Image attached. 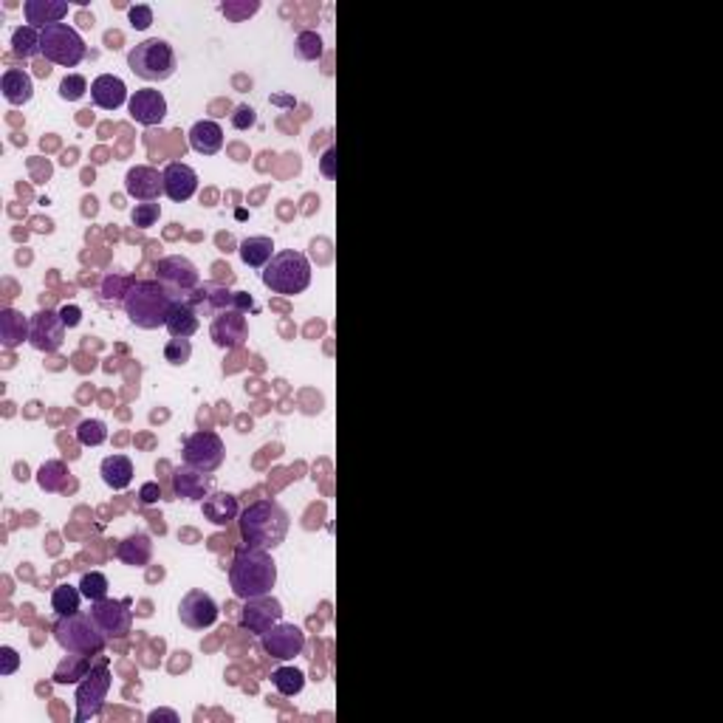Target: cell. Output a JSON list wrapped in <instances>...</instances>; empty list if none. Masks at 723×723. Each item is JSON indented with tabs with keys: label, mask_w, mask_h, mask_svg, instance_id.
<instances>
[{
	"label": "cell",
	"mask_w": 723,
	"mask_h": 723,
	"mask_svg": "<svg viewBox=\"0 0 723 723\" xmlns=\"http://www.w3.org/2000/svg\"><path fill=\"white\" fill-rule=\"evenodd\" d=\"M128 68L145 83H164L179 68V60H175V51L167 40L150 37V40H142L139 46L130 48Z\"/></svg>",
	"instance_id": "8992f818"
},
{
	"label": "cell",
	"mask_w": 723,
	"mask_h": 723,
	"mask_svg": "<svg viewBox=\"0 0 723 723\" xmlns=\"http://www.w3.org/2000/svg\"><path fill=\"white\" fill-rule=\"evenodd\" d=\"M108 577L102 574V571H88V574H83V579H80V591H83V596L85 599H91V602H100V599H105L108 596Z\"/></svg>",
	"instance_id": "f35d334b"
},
{
	"label": "cell",
	"mask_w": 723,
	"mask_h": 723,
	"mask_svg": "<svg viewBox=\"0 0 723 723\" xmlns=\"http://www.w3.org/2000/svg\"><path fill=\"white\" fill-rule=\"evenodd\" d=\"M80 599H83V591L74 588V585L63 582L57 585L51 591V608L57 611V616H71V613H80Z\"/></svg>",
	"instance_id": "e575fe53"
},
{
	"label": "cell",
	"mask_w": 723,
	"mask_h": 723,
	"mask_svg": "<svg viewBox=\"0 0 723 723\" xmlns=\"http://www.w3.org/2000/svg\"><path fill=\"white\" fill-rule=\"evenodd\" d=\"M116 560L130 565V569H145L153 560V540L145 532L128 534L119 545H116Z\"/></svg>",
	"instance_id": "cb8c5ba5"
},
{
	"label": "cell",
	"mask_w": 723,
	"mask_h": 723,
	"mask_svg": "<svg viewBox=\"0 0 723 723\" xmlns=\"http://www.w3.org/2000/svg\"><path fill=\"white\" fill-rule=\"evenodd\" d=\"M187 303L198 311V314H201V311H204V314H221V311L234 308V291H229V288H224L218 283H204L195 291H190Z\"/></svg>",
	"instance_id": "44dd1931"
},
{
	"label": "cell",
	"mask_w": 723,
	"mask_h": 723,
	"mask_svg": "<svg viewBox=\"0 0 723 723\" xmlns=\"http://www.w3.org/2000/svg\"><path fill=\"white\" fill-rule=\"evenodd\" d=\"M91 100L102 110H119L125 102H130V96H128L125 80H119V76H113V74H100L91 83Z\"/></svg>",
	"instance_id": "ffe728a7"
},
{
	"label": "cell",
	"mask_w": 723,
	"mask_h": 723,
	"mask_svg": "<svg viewBox=\"0 0 723 723\" xmlns=\"http://www.w3.org/2000/svg\"><path fill=\"white\" fill-rule=\"evenodd\" d=\"M76 441H80L83 446H100V444H105L108 441L105 421H100V419L80 421V427H76Z\"/></svg>",
	"instance_id": "74e56055"
},
{
	"label": "cell",
	"mask_w": 723,
	"mask_h": 723,
	"mask_svg": "<svg viewBox=\"0 0 723 723\" xmlns=\"http://www.w3.org/2000/svg\"><path fill=\"white\" fill-rule=\"evenodd\" d=\"M155 271V280H159L162 286H167L170 291H195L201 286V275H198V269H195L192 260L181 258V255H170V258H162V260H155L153 266Z\"/></svg>",
	"instance_id": "4fadbf2b"
},
{
	"label": "cell",
	"mask_w": 723,
	"mask_h": 723,
	"mask_svg": "<svg viewBox=\"0 0 723 723\" xmlns=\"http://www.w3.org/2000/svg\"><path fill=\"white\" fill-rule=\"evenodd\" d=\"M29 331H31V320H26L21 311L14 308H4L0 311V342L4 348H17L29 342Z\"/></svg>",
	"instance_id": "83f0119b"
},
{
	"label": "cell",
	"mask_w": 723,
	"mask_h": 723,
	"mask_svg": "<svg viewBox=\"0 0 723 723\" xmlns=\"http://www.w3.org/2000/svg\"><path fill=\"white\" fill-rule=\"evenodd\" d=\"M133 283H136V280H130V278H119V275L105 278V283H102V300H105V303H110V300H122V303H125V297H128V291H130Z\"/></svg>",
	"instance_id": "b9f144b4"
},
{
	"label": "cell",
	"mask_w": 723,
	"mask_h": 723,
	"mask_svg": "<svg viewBox=\"0 0 723 723\" xmlns=\"http://www.w3.org/2000/svg\"><path fill=\"white\" fill-rule=\"evenodd\" d=\"M260 644L266 656L278 661H291L305 650V633L303 628H297V624H291V622H278L269 633L260 636Z\"/></svg>",
	"instance_id": "7c38bea8"
},
{
	"label": "cell",
	"mask_w": 723,
	"mask_h": 723,
	"mask_svg": "<svg viewBox=\"0 0 723 723\" xmlns=\"http://www.w3.org/2000/svg\"><path fill=\"white\" fill-rule=\"evenodd\" d=\"M201 512H204V520H209L212 525H229L232 520H238L241 506H238V498L229 492H209L201 500Z\"/></svg>",
	"instance_id": "603a6c76"
},
{
	"label": "cell",
	"mask_w": 723,
	"mask_h": 723,
	"mask_svg": "<svg viewBox=\"0 0 723 723\" xmlns=\"http://www.w3.org/2000/svg\"><path fill=\"white\" fill-rule=\"evenodd\" d=\"M238 523H241L243 542L249 545V549H260V551H275L278 545H283V540L291 529V517L278 500L249 503L238 515Z\"/></svg>",
	"instance_id": "6da1fadb"
},
{
	"label": "cell",
	"mask_w": 723,
	"mask_h": 723,
	"mask_svg": "<svg viewBox=\"0 0 723 723\" xmlns=\"http://www.w3.org/2000/svg\"><path fill=\"white\" fill-rule=\"evenodd\" d=\"M241 260L251 269H266L269 260L278 255L275 251V241L266 238V234H255V238H243L241 241Z\"/></svg>",
	"instance_id": "4dcf8cb0"
},
{
	"label": "cell",
	"mask_w": 723,
	"mask_h": 723,
	"mask_svg": "<svg viewBox=\"0 0 723 723\" xmlns=\"http://www.w3.org/2000/svg\"><path fill=\"white\" fill-rule=\"evenodd\" d=\"M60 317H63L66 328H76V325L83 322V311H80V305H66V308L60 311Z\"/></svg>",
	"instance_id": "681fc988"
},
{
	"label": "cell",
	"mask_w": 723,
	"mask_h": 723,
	"mask_svg": "<svg viewBox=\"0 0 723 723\" xmlns=\"http://www.w3.org/2000/svg\"><path fill=\"white\" fill-rule=\"evenodd\" d=\"M66 342V322L60 311H37L31 317V331H29V345L40 354H57Z\"/></svg>",
	"instance_id": "8fae6325"
},
{
	"label": "cell",
	"mask_w": 723,
	"mask_h": 723,
	"mask_svg": "<svg viewBox=\"0 0 723 723\" xmlns=\"http://www.w3.org/2000/svg\"><path fill=\"white\" fill-rule=\"evenodd\" d=\"M172 492L175 498H184V500H204L209 495V478L207 472H198V469L192 466H175L172 472Z\"/></svg>",
	"instance_id": "7402d4cb"
},
{
	"label": "cell",
	"mask_w": 723,
	"mask_h": 723,
	"mask_svg": "<svg viewBox=\"0 0 723 723\" xmlns=\"http://www.w3.org/2000/svg\"><path fill=\"white\" fill-rule=\"evenodd\" d=\"M100 475L105 481L108 489L113 492H125L128 486L133 483V461L128 455H108L100 466Z\"/></svg>",
	"instance_id": "f1b7e54d"
},
{
	"label": "cell",
	"mask_w": 723,
	"mask_h": 723,
	"mask_svg": "<svg viewBox=\"0 0 723 723\" xmlns=\"http://www.w3.org/2000/svg\"><path fill=\"white\" fill-rule=\"evenodd\" d=\"M190 147L201 155H215L224 147V128L212 119H201L190 128Z\"/></svg>",
	"instance_id": "484cf974"
},
{
	"label": "cell",
	"mask_w": 723,
	"mask_h": 723,
	"mask_svg": "<svg viewBox=\"0 0 723 723\" xmlns=\"http://www.w3.org/2000/svg\"><path fill=\"white\" fill-rule=\"evenodd\" d=\"M159 718H167L172 723H179V715H175L172 710H155V712H150V720H159Z\"/></svg>",
	"instance_id": "f5cc1de1"
},
{
	"label": "cell",
	"mask_w": 723,
	"mask_h": 723,
	"mask_svg": "<svg viewBox=\"0 0 723 723\" xmlns=\"http://www.w3.org/2000/svg\"><path fill=\"white\" fill-rule=\"evenodd\" d=\"M40 54L46 63L63 66V68H76L88 54V46L83 34L68 23H54L40 29Z\"/></svg>",
	"instance_id": "52a82bcc"
},
{
	"label": "cell",
	"mask_w": 723,
	"mask_h": 723,
	"mask_svg": "<svg viewBox=\"0 0 723 723\" xmlns=\"http://www.w3.org/2000/svg\"><path fill=\"white\" fill-rule=\"evenodd\" d=\"M68 481V466L63 461H46L37 469V483L43 492H63Z\"/></svg>",
	"instance_id": "d6a6232c"
},
{
	"label": "cell",
	"mask_w": 723,
	"mask_h": 723,
	"mask_svg": "<svg viewBox=\"0 0 723 723\" xmlns=\"http://www.w3.org/2000/svg\"><path fill=\"white\" fill-rule=\"evenodd\" d=\"M164 175V195L175 204L190 201L195 192H198V172L184 162H172L162 170Z\"/></svg>",
	"instance_id": "d6986e66"
},
{
	"label": "cell",
	"mask_w": 723,
	"mask_h": 723,
	"mask_svg": "<svg viewBox=\"0 0 723 723\" xmlns=\"http://www.w3.org/2000/svg\"><path fill=\"white\" fill-rule=\"evenodd\" d=\"M54 639L66 653H76V656H100L108 641L105 633L100 630V624L93 622V616H85V613H71V616L57 619Z\"/></svg>",
	"instance_id": "5b68a950"
},
{
	"label": "cell",
	"mask_w": 723,
	"mask_h": 723,
	"mask_svg": "<svg viewBox=\"0 0 723 723\" xmlns=\"http://www.w3.org/2000/svg\"><path fill=\"white\" fill-rule=\"evenodd\" d=\"M271 683H275V690L286 698H295L303 692L305 687V673L297 670V667H278L271 673Z\"/></svg>",
	"instance_id": "d590c367"
},
{
	"label": "cell",
	"mask_w": 723,
	"mask_h": 723,
	"mask_svg": "<svg viewBox=\"0 0 723 723\" xmlns=\"http://www.w3.org/2000/svg\"><path fill=\"white\" fill-rule=\"evenodd\" d=\"M181 458H184L187 466L212 475L215 469H221V463L226 458V446H224L218 433H212V429H198V433H192L184 441Z\"/></svg>",
	"instance_id": "9c48e42d"
},
{
	"label": "cell",
	"mask_w": 723,
	"mask_h": 723,
	"mask_svg": "<svg viewBox=\"0 0 723 723\" xmlns=\"http://www.w3.org/2000/svg\"><path fill=\"white\" fill-rule=\"evenodd\" d=\"M128 17H130V26L139 29V31H145V29L153 26V9L150 6H133L128 12Z\"/></svg>",
	"instance_id": "7dc6e473"
},
{
	"label": "cell",
	"mask_w": 723,
	"mask_h": 723,
	"mask_svg": "<svg viewBox=\"0 0 723 723\" xmlns=\"http://www.w3.org/2000/svg\"><path fill=\"white\" fill-rule=\"evenodd\" d=\"M229 585L232 594L238 599H258L269 596L271 588L278 585V565L269 557V551L260 549H241L229 565Z\"/></svg>",
	"instance_id": "7a4b0ae2"
},
{
	"label": "cell",
	"mask_w": 723,
	"mask_h": 723,
	"mask_svg": "<svg viewBox=\"0 0 723 723\" xmlns=\"http://www.w3.org/2000/svg\"><path fill=\"white\" fill-rule=\"evenodd\" d=\"M159 218H162V207L155 204V201L136 204V207L130 209V221H133L136 229H150V226L159 224Z\"/></svg>",
	"instance_id": "ab89813d"
},
{
	"label": "cell",
	"mask_w": 723,
	"mask_h": 723,
	"mask_svg": "<svg viewBox=\"0 0 723 723\" xmlns=\"http://www.w3.org/2000/svg\"><path fill=\"white\" fill-rule=\"evenodd\" d=\"M93 622L100 624L105 639H125L133 630V611L128 599H100L91 608Z\"/></svg>",
	"instance_id": "30bf717a"
},
{
	"label": "cell",
	"mask_w": 723,
	"mask_h": 723,
	"mask_svg": "<svg viewBox=\"0 0 723 723\" xmlns=\"http://www.w3.org/2000/svg\"><path fill=\"white\" fill-rule=\"evenodd\" d=\"M48 66H51V63H43L40 68H37V74H40V76H48V74H51V68H48Z\"/></svg>",
	"instance_id": "db71d44e"
},
{
	"label": "cell",
	"mask_w": 723,
	"mask_h": 723,
	"mask_svg": "<svg viewBox=\"0 0 723 723\" xmlns=\"http://www.w3.org/2000/svg\"><path fill=\"white\" fill-rule=\"evenodd\" d=\"M209 337L212 342L224 348V350H234L241 348L246 339H249V325H246V317L243 311H221V314H215L212 325H209Z\"/></svg>",
	"instance_id": "2e32d148"
},
{
	"label": "cell",
	"mask_w": 723,
	"mask_h": 723,
	"mask_svg": "<svg viewBox=\"0 0 723 723\" xmlns=\"http://www.w3.org/2000/svg\"><path fill=\"white\" fill-rule=\"evenodd\" d=\"M139 498H142V503L145 506H153V503H159V498H162V486L155 483V481H150V483H145L142 489H139Z\"/></svg>",
	"instance_id": "c3c4849f"
},
{
	"label": "cell",
	"mask_w": 723,
	"mask_h": 723,
	"mask_svg": "<svg viewBox=\"0 0 723 723\" xmlns=\"http://www.w3.org/2000/svg\"><path fill=\"white\" fill-rule=\"evenodd\" d=\"M263 286L275 291V295H283V297L303 295V291L311 286L308 258L295 249L278 251V255L269 260V266L263 269Z\"/></svg>",
	"instance_id": "277c9868"
},
{
	"label": "cell",
	"mask_w": 723,
	"mask_h": 723,
	"mask_svg": "<svg viewBox=\"0 0 723 723\" xmlns=\"http://www.w3.org/2000/svg\"><path fill=\"white\" fill-rule=\"evenodd\" d=\"M258 125V113L251 105H238L232 113V128L234 130H249V128H255Z\"/></svg>",
	"instance_id": "ee69618b"
},
{
	"label": "cell",
	"mask_w": 723,
	"mask_h": 723,
	"mask_svg": "<svg viewBox=\"0 0 723 723\" xmlns=\"http://www.w3.org/2000/svg\"><path fill=\"white\" fill-rule=\"evenodd\" d=\"M12 51L14 57H23V60H31V57L40 54V29L17 26L12 31Z\"/></svg>",
	"instance_id": "1f68e13d"
},
{
	"label": "cell",
	"mask_w": 723,
	"mask_h": 723,
	"mask_svg": "<svg viewBox=\"0 0 723 723\" xmlns=\"http://www.w3.org/2000/svg\"><path fill=\"white\" fill-rule=\"evenodd\" d=\"M0 91H4V100L14 108H21L31 102L34 96V83L23 68H6L4 80H0Z\"/></svg>",
	"instance_id": "d4e9b609"
},
{
	"label": "cell",
	"mask_w": 723,
	"mask_h": 723,
	"mask_svg": "<svg viewBox=\"0 0 723 723\" xmlns=\"http://www.w3.org/2000/svg\"><path fill=\"white\" fill-rule=\"evenodd\" d=\"M241 628L255 633V636H263L275 628L278 622H283V604L275 599V596H258V599H246L243 611H241Z\"/></svg>",
	"instance_id": "5bb4252c"
},
{
	"label": "cell",
	"mask_w": 723,
	"mask_h": 723,
	"mask_svg": "<svg viewBox=\"0 0 723 723\" xmlns=\"http://www.w3.org/2000/svg\"><path fill=\"white\" fill-rule=\"evenodd\" d=\"M125 192L142 204L159 201V195L164 192V175L150 164H136L125 175Z\"/></svg>",
	"instance_id": "ac0fdd59"
},
{
	"label": "cell",
	"mask_w": 723,
	"mask_h": 723,
	"mask_svg": "<svg viewBox=\"0 0 723 723\" xmlns=\"http://www.w3.org/2000/svg\"><path fill=\"white\" fill-rule=\"evenodd\" d=\"M260 9V4L258 0H251V4H241V6H234V4H221V12L226 14V17H232L234 23H241L243 17H249V14H255Z\"/></svg>",
	"instance_id": "bcb514c9"
},
{
	"label": "cell",
	"mask_w": 723,
	"mask_h": 723,
	"mask_svg": "<svg viewBox=\"0 0 723 723\" xmlns=\"http://www.w3.org/2000/svg\"><path fill=\"white\" fill-rule=\"evenodd\" d=\"M108 692H110V670H108L105 661H100L96 667L88 670V675L80 681V687H76V715H74V720L85 723V720L100 715L102 707H105V701H108Z\"/></svg>",
	"instance_id": "ba28073f"
},
{
	"label": "cell",
	"mask_w": 723,
	"mask_h": 723,
	"mask_svg": "<svg viewBox=\"0 0 723 723\" xmlns=\"http://www.w3.org/2000/svg\"><path fill=\"white\" fill-rule=\"evenodd\" d=\"M128 110H130V119L142 128H153V125H162L164 116H167V100L162 91L155 88H139L130 93V102H128Z\"/></svg>",
	"instance_id": "e0dca14e"
},
{
	"label": "cell",
	"mask_w": 723,
	"mask_h": 723,
	"mask_svg": "<svg viewBox=\"0 0 723 723\" xmlns=\"http://www.w3.org/2000/svg\"><path fill=\"white\" fill-rule=\"evenodd\" d=\"M88 670H91V656L68 653V658L54 670V683H76L88 675Z\"/></svg>",
	"instance_id": "836d02e7"
},
{
	"label": "cell",
	"mask_w": 723,
	"mask_h": 723,
	"mask_svg": "<svg viewBox=\"0 0 723 723\" xmlns=\"http://www.w3.org/2000/svg\"><path fill=\"white\" fill-rule=\"evenodd\" d=\"M181 297L172 295L167 286H162L159 280H136L125 297V314L136 328L145 331H155L164 328L170 320L172 305L179 303Z\"/></svg>",
	"instance_id": "3957f363"
},
{
	"label": "cell",
	"mask_w": 723,
	"mask_h": 723,
	"mask_svg": "<svg viewBox=\"0 0 723 723\" xmlns=\"http://www.w3.org/2000/svg\"><path fill=\"white\" fill-rule=\"evenodd\" d=\"M218 602H215L207 591H190L184 594L181 604H179V616L181 624H187L190 630H207L218 622Z\"/></svg>",
	"instance_id": "9a60e30c"
},
{
	"label": "cell",
	"mask_w": 723,
	"mask_h": 723,
	"mask_svg": "<svg viewBox=\"0 0 723 723\" xmlns=\"http://www.w3.org/2000/svg\"><path fill=\"white\" fill-rule=\"evenodd\" d=\"M320 170H322V175H328V179H334V147L325 150L322 162H320Z\"/></svg>",
	"instance_id": "816d5d0a"
},
{
	"label": "cell",
	"mask_w": 723,
	"mask_h": 723,
	"mask_svg": "<svg viewBox=\"0 0 723 723\" xmlns=\"http://www.w3.org/2000/svg\"><path fill=\"white\" fill-rule=\"evenodd\" d=\"M190 357H192V345H190V339H170V342L164 345V359H167L170 365H175V367L187 365Z\"/></svg>",
	"instance_id": "7bdbcfd3"
},
{
	"label": "cell",
	"mask_w": 723,
	"mask_h": 723,
	"mask_svg": "<svg viewBox=\"0 0 723 723\" xmlns=\"http://www.w3.org/2000/svg\"><path fill=\"white\" fill-rule=\"evenodd\" d=\"M201 314L198 311H195L187 300H179L172 305V311H170V320H167V331H170V337L172 339H190L195 331H198V325H201V320H198Z\"/></svg>",
	"instance_id": "f546056e"
},
{
	"label": "cell",
	"mask_w": 723,
	"mask_h": 723,
	"mask_svg": "<svg viewBox=\"0 0 723 723\" xmlns=\"http://www.w3.org/2000/svg\"><path fill=\"white\" fill-rule=\"evenodd\" d=\"M88 91L91 88H88V80H85L83 74H68L66 80L60 83V96H63L66 102H80Z\"/></svg>",
	"instance_id": "60d3db41"
},
{
	"label": "cell",
	"mask_w": 723,
	"mask_h": 723,
	"mask_svg": "<svg viewBox=\"0 0 723 723\" xmlns=\"http://www.w3.org/2000/svg\"><path fill=\"white\" fill-rule=\"evenodd\" d=\"M23 12H26L29 26L46 29L54 23H63V17L68 14V4H63V0H29Z\"/></svg>",
	"instance_id": "4316f807"
},
{
	"label": "cell",
	"mask_w": 723,
	"mask_h": 723,
	"mask_svg": "<svg viewBox=\"0 0 723 723\" xmlns=\"http://www.w3.org/2000/svg\"><path fill=\"white\" fill-rule=\"evenodd\" d=\"M17 667H21V656H17L14 648L4 644V648H0V675H14Z\"/></svg>",
	"instance_id": "f6af8a7d"
},
{
	"label": "cell",
	"mask_w": 723,
	"mask_h": 723,
	"mask_svg": "<svg viewBox=\"0 0 723 723\" xmlns=\"http://www.w3.org/2000/svg\"><path fill=\"white\" fill-rule=\"evenodd\" d=\"M295 51H297L300 60L314 63V60H320V57H322L325 43H322V37L317 31H300L297 40H295Z\"/></svg>",
	"instance_id": "8d00e7d4"
},
{
	"label": "cell",
	"mask_w": 723,
	"mask_h": 723,
	"mask_svg": "<svg viewBox=\"0 0 723 723\" xmlns=\"http://www.w3.org/2000/svg\"><path fill=\"white\" fill-rule=\"evenodd\" d=\"M249 308H255V300H251L246 291H234V311H243L246 314Z\"/></svg>",
	"instance_id": "f907efd6"
}]
</instances>
